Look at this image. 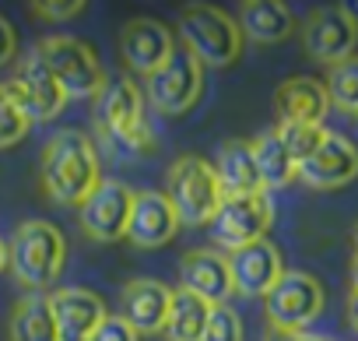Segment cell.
<instances>
[{"instance_id": "6da1fadb", "label": "cell", "mask_w": 358, "mask_h": 341, "mask_svg": "<svg viewBox=\"0 0 358 341\" xmlns=\"http://www.w3.org/2000/svg\"><path fill=\"white\" fill-rule=\"evenodd\" d=\"M39 183L53 204L81 208L102 183L99 151L85 130H57L39 155Z\"/></svg>"}, {"instance_id": "7a4b0ae2", "label": "cell", "mask_w": 358, "mask_h": 341, "mask_svg": "<svg viewBox=\"0 0 358 341\" xmlns=\"http://www.w3.org/2000/svg\"><path fill=\"white\" fill-rule=\"evenodd\" d=\"M64 260H67V239L53 222L43 218L22 222L8 239V267L15 281L29 292L50 288L60 278Z\"/></svg>"}, {"instance_id": "3957f363", "label": "cell", "mask_w": 358, "mask_h": 341, "mask_svg": "<svg viewBox=\"0 0 358 341\" xmlns=\"http://www.w3.org/2000/svg\"><path fill=\"white\" fill-rule=\"evenodd\" d=\"M95 123L106 134V141L120 155H144L155 148L148 123H144V102L130 78H113L95 99Z\"/></svg>"}, {"instance_id": "277c9868", "label": "cell", "mask_w": 358, "mask_h": 341, "mask_svg": "<svg viewBox=\"0 0 358 341\" xmlns=\"http://www.w3.org/2000/svg\"><path fill=\"white\" fill-rule=\"evenodd\" d=\"M165 197L172 201L183 225H211V218L218 215V208L225 201V190H222L215 165L208 158L183 155L169 165Z\"/></svg>"}, {"instance_id": "5b68a950", "label": "cell", "mask_w": 358, "mask_h": 341, "mask_svg": "<svg viewBox=\"0 0 358 341\" xmlns=\"http://www.w3.org/2000/svg\"><path fill=\"white\" fill-rule=\"evenodd\" d=\"M179 39H183V50H190L204 67H229L243 53L239 22L211 4L183 8V15H179Z\"/></svg>"}, {"instance_id": "8992f818", "label": "cell", "mask_w": 358, "mask_h": 341, "mask_svg": "<svg viewBox=\"0 0 358 341\" xmlns=\"http://www.w3.org/2000/svg\"><path fill=\"white\" fill-rule=\"evenodd\" d=\"M39 53L67 99H99V92L106 88V71L85 39L46 36L39 39Z\"/></svg>"}, {"instance_id": "52a82bcc", "label": "cell", "mask_w": 358, "mask_h": 341, "mask_svg": "<svg viewBox=\"0 0 358 341\" xmlns=\"http://www.w3.org/2000/svg\"><path fill=\"white\" fill-rule=\"evenodd\" d=\"M4 88L11 92V99L18 102V109L29 116V123H46V120L60 116L64 106H67V95L57 85L53 71L46 67L39 46H32L18 60V67H15L11 81H4Z\"/></svg>"}, {"instance_id": "ba28073f", "label": "cell", "mask_w": 358, "mask_h": 341, "mask_svg": "<svg viewBox=\"0 0 358 341\" xmlns=\"http://www.w3.org/2000/svg\"><path fill=\"white\" fill-rule=\"evenodd\" d=\"M323 285L309 271H285L281 281L264 295L271 330H306L323 313Z\"/></svg>"}, {"instance_id": "9c48e42d", "label": "cell", "mask_w": 358, "mask_h": 341, "mask_svg": "<svg viewBox=\"0 0 358 341\" xmlns=\"http://www.w3.org/2000/svg\"><path fill=\"white\" fill-rule=\"evenodd\" d=\"M201 92H204V64L183 46L172 53V60L158 74L148 78V102H155V109L165 116L194 109Z\"/></svg>"}, {"instance_id": "30bf717a", "label": "cell", "mask_w": 358, "mask_h": 341, "mask_svg": "<svg viewBox=\"0 0 358 341\" xmlns=\"http://www.w3.org/2000/svg\"><path fill=\"white\" fill-rule=\"evenodd\" d=\"M274 222V208L267 194H250V197H225L218 215L211 218V239L222 250H243L250 243H260Z\"/></svg>"}, {"instance_id": "8fae6325", "label": "cell", "mask_w": 358, "mask_h": 341, "mask_svg": "<svg viewBox=\"0 0 358 341\" xmlns=\"http://www.w3.org/2000/svg\"><path fill=\"white\" fill-rule=\"evenodd\" d=\"M302 46L316 64L337 67L355 57L358 46V22L344 8H320L309 15L302 29Z\"/></svg>"}, {"instance_id": "7c38bea8", "label": "cell", "mask_w": 358, "mask_h": 341, "mask_svg": "<svg viewBox=\"0 0 358 341\" xmlns=\"http://www.w3.org/2000/svg\"><path fill=\"white\" fill-rule=\"evenodd\" d=\"M134 208V190L120 180H102L95 194L81 204V232L95 243H116L127 236Z\"/></svg>"}, {"instance_id": "4fadbf2b", "label": "cell", "mask_w": 358, "mask_h": 341, "mask_svg": "<svg viewBox=\"0 0 358 341\" xmlns=\"http://www.w3.org/2000/svg\"><path fill=\"white\" fill-rule=\"evenodd\" d=\"M176 50L179 46H176L172 29L162 25V22H155V18H134L120 32V53H123L127 67L137 71V74H144V78L158 74L172 60Z\"/></svg>"}, {"instance_id": "5bb4252c", "label": "cell", "mask_w": 358, "mask_h": 341, "mask_svg": "<svg viewBox=\"0 0 358 341\" xmlns=\"http://www.w3.org/2000/svg\"><path fill=\"white\" fill-rule=\"evenodd\" d=\"M295 176L313 190H341L358 176V148L344 134L327 130L323 144L299 165Z\"/></svg>"}, {"instance_id": "9a60e30c", "label": "cell", "mask_w": 358, "mask_h": 341, "mask_svg": "<svg viewBox=\"0 0 358 341\" xmlns=\"http://www.w3.org/2000/svg\"><path fill=\"white\" fill-rule=\"evenodd\" d=\"M229 271H232V288L236 295H250V299H264L285 274V260L281 250L267 239L250 243L243 250L229 253Z\"/></svg>"}, {"instance_id": "2e32d148", "label": "cell", "mask_w": 358, "mask_h": 341, "mask_svg": "<svg viewBox=\"0 0 358 341\" xmlns=\"http://www.w3.org/2000/svg\"><path fill=\"white\" fill-rule=\"evenodd\" d=\"M179 215L172 208V201L162 190H141L134 194V208H130V222H127V239L141 250H155L176 239L179 232Z\"/></svg>"}, {"instance_id": "e0dca14e", "label": "cell", "mask_w": 358, "mask_h": 341, "mask_svg": "<svg viewBox=\"0 0 358 341\" xmlns=\"http://www.w3.org/2000/svg\"><path fill=\"white\" fill-rule=\"evenodd\" d=\"M172 306V288L155 278H134L120 288V320L137 334H162Z\"/></svg>"}, {"instance_id": "ac0fdd59", "label": "cell", "mask_w": 358, "mask_h": 341, "mask_svg": "<svg viewBox=\"0 0 358 341\" xmlns=\"http://www.w3.org/2000/svg\"><path fill=\"white\" fill-rule=\"evenodd\" d=\"M179 278H183V288L194 292L197 299L211 302V306H225V299L236 292L232 288V271H229V257L201 246V250H187L183 260H179Z\"/></svg>"}, {"instance_id": "d6986e66", "label": "cell", "mask_w": 358, "mask_h": 341, "mask_svg": "<svg viewBox=\"0 0 358 341\" xmlns=\"http://www.w3.org/2000/svg\"><path fill=\"white\" fill-rule=\"evenodd\" d=\"M50 306L60 341H92L95 327L106 320V302L88 288H57L50 295Z\"/></svg>"}, {"instance_id": "ffe728a7", "label": "cell", "mask_w": 358, "mask_h": 341, "mask_svg": "<svg viewBox=\"0 0 358 341\" xmlns=\"http://www.w3.org/2000/svg\"><path fill=\"white\" fill-rule=\"evenodd\" d=\"M274 106L281 123H313L323 127V116L330 113L327 85L316 78H288L274 92Z\"/></svg>"}, {"instance_id": "44dd1931", "label": "cell", "mask_w": 358, "mask_h": 341, "mask_svg": "<svg viewBox=\"0 0 358 341\" xmlns=\"http://www.w3.org/2000/svg\"><path fill=\"white\" fill-rule=\"evenodd\" d=\"M215 176L225 190V197H250V194H264L257 162H253V144L243 137H232L225 144H218L215 155Z\"/></svg>"}, {"instance_id": "7402d4cb", "label": "cell", "mask_w": 358, "mask_h": 341, "mask_svg": "<svg viewBox=\"0 0 358 341\" xmlns=\"http://www.w3.org/2000/svg\"><path fill=\"white\" fill-rule=\"evenodd\" d=\"M295 29V18L285 4L278 0H246L239 8V32L260 46H271V43H281L288 39Z\"/></svg>"}, {"instance_id": "603a6c76", "label": "cell", "mask_w": 358, "mask_h": 341, "mask_svg": "<svg viewBox=\"0 0 358 341\" xmlns=\"http://www.w3.org/2000/svg\"><path fill=\"white\" fill-rule=\"evenodd\" d=\"M8 337L11 341H60L50 295L36 292V295L18 299V306L11 309V320H8Z\"/></svg>"}, {"instance_id": "cb8c5ba5", "label": "cell", "mask_w": 358, "mask_h": 341, "mask_svg": "<svg viewBox=\"0 0 358 341\" xmlns=\"http://www.w3.org/2000/svg\"><path fill=\"white\" fill-rule=\"evenodd\" d=\"M250 144H253V162H257V173H260L264 190H281V187H288V183L295 180L299 165L292 162V155H288V148L281 144L278 130H264V134H260L257 141H250Z\"/></svg>"}, {"instance_id": "d4e9b609", "label": "cell", "mask_w": 358, "mask_h": 341, "mask_svg": "<svg viewBox=\"0 0 358 341\" xmlns=\"http://www.w3.org/2000/svg\"><path fill=\"white\" fill-rule=\"evenodd\" d=\"M211 316V302L197 299L187 288H176L172 292V306H169V320H165V337L169 341H201L204 327Z\"/></svg>"}, {"instance_id": "484cf974", "label": "cell", "mask_w": 358, "mask_h": 341, "mask_svg": "<svg viewBox=\"0 0 358 341\" xmlns=\"http://www.w3.org/2000/svg\"><path fill=\"white\" fill-rule=\"evenodd\" d=\"M327 99H330V106H337L344 113L358 109V57L330 67V74H327Z\"/></svg>"}, {"instance_id": "4316f807", "label": "cell", "mask_w": 358, "mask_h": 341, "mask_svg": "<svg viewBox=\"0 0 358 341\" xmlns=\"http://www.w3.org/2000/svg\"><path fill=\"white\" fill-rule=\"evenodd\" d=\"M274 130H278V137H281V144L288 148V155H292L295 165H302V162L323 144V137H327V130H323V127H313V123H281V127H274Z\"/></svg>"}, {"instance_id": "83f0119b", "label": "cell", "mask_w": 358, "mask_h": 341, "mask_svg": "<svg viewBox=\"0 0 358 341\" xmlns=\"http://www.w3.org/2000/svg\"><path fill=\"white\" fill-rule=\"evenodd\" d=\"M29 116L18 109V102L11 99V92L0 85V148H11L29 134Z\"/></svg>"}, {"instance_id": "f1b7e54d", "label": "cell", "mask_w": 358, "mask_h": 341, "mask_svg": "<svg viewBox=\"0 0 358 341\" xmlns=\"http://www.w3.org/2000/svg\"><path fill=\"white\" fill-rule=\"evenodd\" d=\"M201 341H246L243 316L229 302L225 306H211V316H208V327H204Z\"/></svg>"}, {"instance_id": "f546056e", "label": "cell", "mask_w": 358, "mask_h": 341, "mask_svg": "<svg viewBox=\"0 0 358 341\" xmlns=\"http://www.w3.org/2000/svg\"><path fill=\"white\" fill-rule=\"evenodd\" d=\"M29 11L43 22H67L85 11V0H32Z\"/></svg>"}, {"instance_id": "4dcf8cb0", "label": "cell", "mask_w": 358, "mask_h": 341, "mask_svg": "<svg viewBox=\"0 0 358 341\" xmlns=\"http://www.w3.org/2000/svg\"><path fill=\"white\" fill-rule=\"evenodd\" d=\"M92 341H141V334H137V330H134L127 320H120V316L106 313V320L95 327Z\"/></svg>"}, {"instance_id": "1f68e13d", "label": "cell", "mask_w": 358, "mask_h": 341, "mask_svg": "<svg viewBox=\"0 0 358 341\" xmlns=\"http://www.w3.org/2000/svg\"><path fill=\"white\" fill-rule=\"evenodd\" d=\"M15 53H18V32H15V25L4 15H0V67L11 64Z\"/></svg>"}, {"instance_id": "d6a6232c", "label": "cell", "mask_w": 358, "mask_h": 341, "mask_svg": "<svg viewBox=\"0 0 358 341\" xmlns=\"http://www.w3.org/2000/svg\"><path fill=\"white\" fill-rule=\"evenodd\" d=\"M264 341H302V330H267Z\"/></svg>"}, {"instance_id": "836d02e7", "label": "cell", "mask_w": 358, "mask_h": 341, "mask_svg": "<svg viewBox=\"0 0 358 341\" xmlns=\"http://www.w3.org/2000/svg\"><path fill=\"white\" fill-rule=\"evenodd\" d=\"M348 323L358 330V292H351V299H348Z\"/></svg>"}, {"instance_id": "e575fe53", "label": "cell", "mask_w": 358, "mask_h": 341, "mask_svg": "<svg viewBox=\"0 0 358 341\" xmlns=\"http://www.w3.org/2000/svg\"><path fill=\"white\" fill-rule=\"evenodd\" d=\"M351 292H358V253L351 257Z\"/></svg>"}, {"instance_id": "d590c367", "label": "cell", "mask_w": 358, "mask_h": 341, "mask_svg": "<svg viewBox=\"0 0 358 341\" xmlns=\"http://www.w3.org/2000/svg\"><path fill=\"white\" fill-rule=\"evenodd\" d=\"M302 341H334V337H327V334H313V330H302Z\"/></svg>"}, {"instance_id": "8d00e7d4", "label": "cell", "mask_w": 358, "mask_h": 341, "mask_svg": "<svg viewBox=\"0 0 358 341\" xmlns=\"http://www.w3.org/2000/svg\"><path fill=\"white\" fill-rule=\"evenodd\" d=\"M8 267V239H0V271Z\"/></svg>"}, {"instance_id": "74e56055", "label": "cell", "mask_w": 358, "mask_h": 341, "mask_svg": "<svg viewBox=\"0 0 358 341\" xmlns=\"http://www.w3.org/2000/svg\"><path fill=\"white\" fill-rule=\"evenodd\" d=\"M351 243H355V253H358V225H355V232H351Z\"/></svg>"}, {"instance_id": "f35d334b", "label": "cell", "mask_w": 358, "mask_h": 341, "mask_svg": "<svg viewBox=\"0 0 358 341\" xmlns=\"http://www.w3.org/2000/svg\"><path fill=\"white\" fill-rule=\"evenodd\" d=\"M355 116H358V109H355Z\"/></svg>"}]
</instances>
